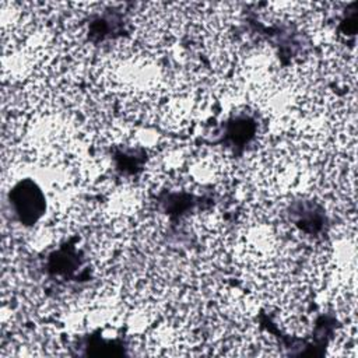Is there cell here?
Segmentation results:
<instances>
[{
  "mask_svg": "<svg viewBox=\"0 0 358 358\" xmlns=\"http://www.w3.org/2000/svg\"><path fill=\"white\" fill-rule=\"evenodd\" d=\"M15 197V206L20 214L24 217L22 220L25 221H35L36 217L42 214L43 208V197L39 193V189L35 186H28L27 183H21L14 193Z\"/></svg>",
  "mask_w": 358,
  "mask_h": 358,
  "instance_id": "1",
  "label": "cell"
}]
</instances>
